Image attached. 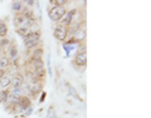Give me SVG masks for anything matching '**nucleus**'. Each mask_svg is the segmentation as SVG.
Returning a JSON list of instances; mask_svg holds the SVG:
<instances>
[{
    "label": "nucleus",
    "instance_id": "9",
    "mask_svg": "<svg viewBox=\"0 0 151 118\" xmlns=\"http://www.w3.org/2000/svg\"><path fill=\"white\" fill-rule=\"evenodd\" d=\"M10 88V75L4 74L3 77H0V91H6Z\"/></svg>",
    "mask_w": 151,
    "mask_h": 118
},
{
    "label": "nucleus",
    "instance_id": "8",
    "mask_svg": "<svg viewBox=\"0 0 151 118\" xmlns=\"http://www.w3.org/2000/svg\"><path fill=\"white\" fill-rule=\"evenodd\" d=\"M84 39H86V29L84 28H81V29L77 30L72 35V40L76 41V43H81Z\"/></svg>",
    "mask_w": 151,
    "mask_h": 118
},
{
    "label": "nucleus",
    "instance_id": "15",
    "mask_svg": "<svg viewBox=\"0 0 151 118\" xmlns=\"http://www.w3.org/2000/svg\"><path fill=\"white\" fill-rule=\"evenodd\" d=\"M43 54H44L43 48L37 46V48H34V50H33V53H32V59H42Z\"/></svg>",
    "mask_w": 151,
    "mask_h": 118
},
{
    "label": "nucleus",
    "instance_id": "18",
    "mask_svg": "<svg viewBox=\"0 0 151 118\" xmlns=\"http://www.w3.org/2000/svg\"><path fill=\"white\" fill-rule=\"evenodd\" d=\"M67 88H68V94L70 97H73V98H77L78 101H82V98L78 96V93H77V91L73 88V86H70L69 83H67Z\"/></svg>",
    "mask_w": 151,
    "mask_h": 118
},
{
    "label": "nucleus",
    "instance_id": "4",
    "mask_svg": "<svg viewBox=\"0 0 151 118\" xmlns=\"http://www.w3.org/2000/svg\"><path fill=\"white\" fill-rule=\"evenodd\" d=\"M24 86V75L20 73L14 74L13 77H10V87L13 89H18V88H23Z\"/></svg>",
    "mask_w": 151,
    "mask_h": 118
},
{
    "label": "nucleus",
    "instance_id": "7",
    "mask_svg": "<svg viewBox=\"0 0 151 118\" xmlns=\"http://www.w3.org/2000/svg\"><path fill=\"white\" fill-rule=\"evenodd\" d=\"M74 64L78 67H86L87 64V54L86 53H77L74 56Z\"/></svg>",
    "mask_w": 151,
    "mask_h": 118
},
{
    "label": "nucleus",
    "instance_id": "20",
    "mask_svg": "<svg viewBox=\"0 0 151 118\" xmlns=\"http://www.w3.org/2000/svg\"><path fill=\"white\" fill-rule=\"evenodd\" d=\"M47 118H57L55 111H54V108H53V107H49L48 113H47Z\"/></svg>",
    "mask_w": 151,
    "mask_h": 118
},
{
    "label": "nucleus",
    "instance_id": "22",
    "mask_svg": "<svg viewBox=\"0 0 151 118\" xmlns=\"http://www.w3.org/2000/svg\"><path fill=\"white\" fill-rule=\"evenodd\" d=\"M32 112H33V109H32V107H30V108H28V109H27V111L24 112V116H25V117H29V114H30V113H32Z\"/></svg>",
    "mask_w": 151,
    "mask_h": 118
},
{
    "label": "nucleus",
    "instance_id": "5",
    "mask_svg": "<svg viewBox=\"0 0 151 118\" xmlns=\"http://www.w3.org/2000/svg\"><path fill=\"white\" fill-rule=\"evenodd\" d=\"M76 13H77V10H76V9H72V10H67V13H65L64 18L62 19V20H60L59 24H62L63 26L68 28V26L73 23V19H74Z\"/></svg>",
    "mask_w": 151,
    "mask_h": 118
},
{
    "label": "nucleus",
    "instance_id": "17",
    "mask_svg": "<svg viewBox=\"0 0 151 118\" xmlns=\"http://www.w3.org/2000/svg\"><path fill=\"white\" fill-rule=\"evenodd\" d=\"M6 35H8V25L5 21L0 20V39L1 38H6Z\"/></svg>",
    "mask_w": 151,
    "mask_h": 118
},
{
    "label": "nucleus",
    "instance_id": "14",
    "mask_svg": "<svg viewBox=\"0 0 151 118\" xmlns=\"http://www.w3.org/2000/svg\"><path fill=\"white\" fill-rule=\"evenodd\" d=\"M10 65V59L8 58L6 55H1L0 56V70H4L5 72V69Z\"/></svg>",
    "mask_w": 151,
    "mask_h": 118
},
{
    "label": "nucleus",
    "instance_id": "10",
    "mask_svg": "<svg viewBox=\"0 0 151 118\" xmlns=\"http://www.w3.org/2000/svg\"><path fill=\"white\" fill-rule=\"evenodd\" d=\"M29 65H30L32 72H37V70L44 68V63H43V60L42 59H30Z\"/></svg>",
    "mask_w": 151,
    "mask_h": 118
},
{
    "label": "nucleus",
    "instance_id": "1",
    "mask_svg": "<svg viewBox=\"0 0 151 118\" xmlns=\"http://www.w3.org/2000/svg\"><path fill=\"white\" fill-rule=\"evenodd\" d=\"M23 43H24V46L27 49L37 48V45L40 43V31L39 30L29 31L25 36H23Z\"/></svg>",
    "mask_w": 151,
    "mask_h": 118
},
{
    "label": "nucleus",
    "instance_id": "24",
    "mask_svg": "<svg viewBox=\"0 0 151 118\" xmlns=\"http://www.w3.org/2000/svg\"><path fill=\"white\" fill-rule=\"evenodd\" d=\"M1 103H3V102H1V96H0V104H1Z\"/></svg>",
    "mask_w": 151,
    "mask_h": 118
},
{
    "label": "nucleus",
    "instance_id": "13",
    "mask_svg": "<svg viewBox=\"0 0 151 118\" xmlns=\"http://www.w3.org/2000/svg\"><path fill=\"white\" fill-rule=\"evenodd\" d=\"M9 56L8 58L10 60H15L18 58V46L17 44H10V46H9Z\"/></svg>",
    "mask_w": 151,
    "mask_h": 118
},
{
    "label": "nucleus",
    "instance_id": "6",
    "mask_svg": "<svg viewBox=\"0 0 151 118\" xmlns=\"http://www.w3.org/2000/svg\"><path fill=\"white\" fill-rule=\"evenodd\" d=\"M17 106L19 107V109L20 111H27L28 108L32 107V99L28 96H20V98H19V101L17 103Z\"/></svg>",
    "mask_w": 151,
    "mask_h": 118
},
{
    "label": "nucleus",
    "instance_id": "2",
    "mask_svg": "<svg viewBox=\"0 0 151 118\" xmlns=\"http://www.w3.org/2000/svg\"><path fill=\"white\" fill-rule=\"evenodd\" d=\"M65 13H67V8L65 6H58V5H53L49 11H48V15L49 19L52 21H55V23H60V20L64 18Z\"/></svg>",
    "mask_w": 151,
    "mask_h": 118
},
{
    "label": "nucleus",
    "instance_id": "11",
    "mask_svg": "<svg viewBox=\"0 0 151 118\" xmlns=\"http://www.w3.org/2000/svg\"><path fill=\"white\" fill-rule=\"evenodd\" d=\"M25 16L23 15V13H18L15 18H14V25H15L17 28H20V26H24L25 24Z\"/></svg>",
    "mask_w": 151,
    "mask_h": 118
},
{
    "label": "nucleus",
    "instance_id": "3",
    "mask_svg": "<svg viewBox=\"0 0 151 118\" xmlns=\"http://www.w3.org/2000/svg\"><path fill=\"white\" fill-rule=\"evenodd\" d=\"M53 35H54L55 39L59 40V41L67 40V38H68V28L63 26L62 24H57V25L54 26Z\"/></svg>",
    "mask_w": 151,
    "mask_h": 118
},
{
    "label": "nucleus",
    "instance_id": "21",
    "mask_svg": "<svg viewBox=\"0 0 151 118\" xmlns=\"http://www.w3.org/2000/svg\"><path fill=\"white\" fill-rule=\"evenodd\" d=\"M77 53H86V45L79 44V48L77 49Z\"/></svg>",
    "mask_w": 151,
    "mask_h": 118
},
{
    "label": "nucleus",
    "instance_id": "16",
    "mask_svg": "<svg viewBox=\"0 0 151 118\" xmlns=\"http://www.w3.org/2000/svg\"><path fill=\"white\" fill-rule=\"evenodd\" d=\"M12 9H13V10L15 11L17 14H18V13H22L23 10H24V3H23V1H13Z\"/></svg>",
    "mask_w": 151,
    "mask_h": 118
},
{
    "label": "nucleus",
    "instance_id": "23",
    "mask_svg": "<svg viewBox=\"0 0 151 118\" xmlns=\"http://www.w3.org/2000/svg\"><path fill=\"white\" fill-rule=\"evenodd\" d=\"M24 4H25V5H28V6H33V5L35 4V1H33V0H29V1H25Z\"/></svg>",
    "mask_w": 151,
    "mask_h": 118
},
{
    "label": "nucleus",
    "instance_id": "19",
    "mask_svg": "<svg viewBox=\"0 0 151 118\" xmlns=\"http://www.w3.org/2000/svg\"><path fill=\"white\" fill-rule=\"evenodd\" d=\"M15 31H17V34H19L20 36H25L30 31V29L29 28H25V26H20V28H17Z\"/></svg>",
    "mask_w": 151,
    "mask_h": 118
},
{
    "label": "nucleus",
    "instance_id": "12",
    "mask_svg": "<svg viewBox=\"0 0 151 118\" xmlns=\"http://www.w3.org/2000/svg\"><path fill=\"white\" fill-rule=\"evenodd\" d=\"M10 44H12V41H10V39H9L8 36L6 38H1V39H0V51H1V53L6 51L9 49V46H10Z\"/></svg>",
    "mask_w": 151,
    "mask_h": 118
}]
</instances>
